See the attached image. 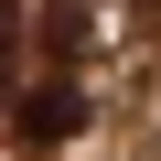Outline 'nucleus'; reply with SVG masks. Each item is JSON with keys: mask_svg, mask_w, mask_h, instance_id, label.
Here are the masks:
<instances>
[{"mask_svg": "<svg viewBox=\"0 0 161 161\" xmlns=\"http://www.w3.org/2000/svg\"><path fill=\"white\" fill-rule=\"evenodd\" d=\"M86 129V75L75 64H43V86L22 97V150H64Z\"/></svg>", "mask_w": 161, "mask_h": 161, "instance_id": "obj_1", "label": "nucleus"}, {"mask_svg": "<svg viewBox=\"0 0 161 161\" xmlns=\"http://www.w3.org/2000/svg\"><path fill=\"white\" fill-rule=\"evenodd\" d=\"M22 54V0H0V64Z\"/></svg>", "mask_w": 161, "mask_h": 161, "instance_id": "obj_2", "label": "nucleus"}, {"mask_svg": "<svg viewBox=\"0 0 161 161\" xmlns=\"http://www.w3.org/2000/svg\"><path fill=\"white\" fill-rule=\"evenodd\" d=\"M0 86H11V64H0Z\"/></svg>", "mask_w": 161, "mask_h": 161, "instance_id": "obj_3", "label": "nucleus"}]
</instances>
